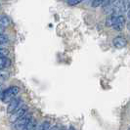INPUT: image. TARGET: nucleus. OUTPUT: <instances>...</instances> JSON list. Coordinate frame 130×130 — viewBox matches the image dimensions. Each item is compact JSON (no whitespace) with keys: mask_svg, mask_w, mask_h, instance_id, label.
<instances>
[{"mask_svg":"<svg viewBox=\"0 0 130 130\" xmlns=\"http://www.w3.org/2000/svg\"><path fill=\"white\" fill-rule=\"evenodd\" d=\"M32 119V115L27 112L25 116L20 117L19 119H17L16 121H14L12 128H13V130H24Z\"/></svg>","mask_w":130,"mask_h":130,"instance_id":"f03ea898","label":"nucleus"},{"mask_svg":"<svg viewBox=\"0 0 130 130\" xmlns=\"http://www.w3.org/2000/svg\"><path fill=\"white\" fill-rule=\"evenodd\" d=\"M106 25H107V26H111V16L109 15V17L107 18V20H106Z\"/></svg>","mask_w":130,"mask_h":130,"instance_id":"dca6fc26","label":"nucleus"},{"mask_svg":"<svg viewBox=\"0 0 130 130\" xmlns=\"http://www.w3.org/2000/svg\"><path fill=\"white\" fill-rule=\"evenodd\" d=\"M49 128H50V122L49 121H44L39 126H37L36 130H49Z\"/></svg>","mask_w":130,"mask_h":130,"instance_id":"9b49d317","label":"nucleus"},{"mask_svg":"<svg viewBox=\"0 0 130 130\" xmlns=\"http://www.w3.org/2000/svg\"><path fill=\"white\" fill-rule=\"evenodd\" d=\"M112 44H113V46H115L117 49H122V48H124V47L126 46L127 41H126V38H125L124 36L118 35V36L113 38Z\"/></svg>","mask_w":130,"mask_h":130,"instance_id":"423d86ee","label":"nucleus"},{"mask_svg":"<svg viewBox=\"0 0 130 130\" xmlns=\"http://www.w3.org/2000/svg\"><path fill=\"white\" fill-rule=\"evenodd\" d=\"M20 91H21L20 87L16 86V85H12V86L8 87L7 89L3 90L1 96H0V100H1L3 103H9V102L12 101L13 99L17 98Z\"/></svg>","mask_w":130,"mask_h":130,"instance_id":"f257e3e1","label":"nucleus"},{"mask_svg":"<svg viewBox=\"0 0 130 130\" xmlns=\"http://www.w3.org/2000/svg\"><path fill=\"white\" fill-rule=\"evenodd\" d=\"M10 23H11V21L10 19L7 17V16H0V26L1 27H5V26H8L10 25Z\"/></svg>","mask_w":130,"mask_h":130,"instance_id":"6e6552de","label":"nucleus"},{"mask_svg":"<svg viewBox=\"0 0 130 130\" xmlns=\"http://www.w3.org/2000/svg\"><path fill=\"white\" fill-rule=\"evenodd\" d=\"M23 105V101L21 98H15L12 101H10L8 103L7 106V112L9 113H13L15 111H17L18 109H20Z\"/></svg>","mask_w":130,"mask_h":130,"instance_id":"20e7f679","label":"nucleus"},{"mask_svg":"<svg viewBox=\"0 0 130 130\" xmlns=\"http://www.w3.org/2000/svg\"><path fill=\"white\" fill-rule=\"evenodd\" d=\"M37 126H38L37 121H36L35 119H32V120H31L29 123L27 124V126H26L24 130H36V129H37Z\"/></svg>","mask_w":130,"mask_h":130,"instance_id":"1a4fd4ad","label":"nucleus"},{"mask_svg":"<svg viewBox=\"0 0 130 130\" xmlns=\"http://www.w3.org/2000/svg\"><path fill=\"white\" fill-rule=\"evenodd\" d=\"M8 41H9V39H8V36L4 35V34H0V45L6 44Z\"/></svg>","mask_w":130,"mask_h":130,"instance_id":"4468645a","label":"nucleus"},{"mask_svg":"<svg viewBox=\"0 0 130 130\" xmlns=\"http://www.w3.org/2000/svg\"><path fill=\"white\" fill-rule=\"evenodd\" d=\"M11 65V60L8 58H1L0 59V71H5L8 67Z\"/></svg>","mask_w":130,"mask_h":130,"instance_id":"0eeeda50","label":"nucleus"},{"mask_svg":"<svg viewBox=\"0 0 130 130\" xmlns=\"http://www.w3.org/2000/svg\"><path fill=\"white\" fill-rule=\"evenodd\" d=\"M3 32H4V28L0 26V34H3Z\"/></svg>","mask_w":130,"mask_h":130,"instance_id":"6ab92c4d","label":"nucleus"},{"mask_svg":"<svg viewBox=\"0 0 130 130\" xmlns=\"http://www.w3.org/2000/svg\"><path fill=\"white\" fill-rule=\"evenodd\" d=\"M9 77V72L7 71H0V85Z\"/></svg>","mask_w":130,"mask_h":130,"instance_id":"9d476101","label":"nucleus"},{"mask_svg":"<svg viewBox=\"0 0 130 130\" xmlns=\"http://www.w3.org/2000/svg\"><path fill=\"white\" fill-rule=\"evenodd\" d=\"M2 92H3V86H2V85H0V96H1Z\"/></svg>","mask_w":130,"mask_h":130,"instance_id":"a211bd4d","label":"nucleus"},{"mask_svg":"<svg viewBox=\"0 0 130 130\" xmlns=\"http://www.w3.org/2000/svg\"><path fill=\"white\" fill-rule=\"evenodd\" d=\"M49 130H59V127L57 125H55V126H53L51 128H49Z\"/></svg>","mask_w":130,"mask_h":130,"instance_id":"f3484780","label":"nucleus"},{"mask_svg":"<svg viewBox=\"0 0 130 130\" xmlns=\"http://www.w3.org/2000/svg\"><path fill=\"white\" fill-rule=\"evenodd\" d=\"M28 112V108L26 106H22L20 109H18L17 111H15L13 113H11V117H10V120L14 122L16 121L17 119H19L20 117H22L23 116H25L26 113Z\"/></svg>","mask_w":130,"mask_h":130,"instance_id":"39448f33","label":"nucleus"},{"mask_svg":"<svg viewBox=\"0 0 130 130\" xmlns=\"http://www.w3.org/2000/svg\"><path fill=\"white\" fill-rule=\"evenodd\" d=\"M82 1H77V0H75V1H73V0H70V1H67V3L70 5V6H76L78 4H80Z\"/></svg>","mask_w":130,"mask_h":130,"instance_id":"2eb2a0df","label":"nucleus"},{"mask_svg":"<svg viewBox=\"0 0 130 130\" xmlns=\"http://www.w3.org/2000/svg\"><path fill=\"white\" fill-rule=\"evenodd\" d=\"M68 130H75V128H74L73 126H70V127L68 128Z\"/></svg>","mask_w":130,"mask_h":130,"instance_id":"aec40b11","label":"nucleus"},{"mask_svg":"<svg viewBox=\"0 0 130 130\" xmlns=\"http://www.w3.org/2000/svg\"><path fill=\"white\" fill-rule=\"evenodd\" d=\"M59 130H66V128H65V127H62V128H60Z\"/></svg>","mask_w":130,"mask_h":130,"instance_id":"412c9836","label":"nucleus"},{"mask_svg":"<svg viewBox=\"0 0 130 130\" xmlns=\"http://www.w3.org/2000/svg\"><path fill=\"white\" fill-rule=\"evenodd\" d=\"M111 16V27L117 30V31H121L125 26L126 24V20L123 15L122 16Z\"/></svg>","mask_w":130,"mask_h":130,"instance_id":"7ed1b4c3","label":"nucleus"},{"mask_svg":"<svg viewBox=\"0 0 130 130\" xmlns=\"http://www.w3.org/2000/svg\"><path fill=\"white\" fill-rule=\"evenodd\" d=\"M9 55V50L6 48H0V59L1 58H7Z\"/></svg>","mask_w":130,"mask_h":130,"instance_id":"f8f14e48","label":"nucleus"},{"mask_svg":"<svg viewBox=\"0 0 130 130\" xmlns=\"http://www.w3.org/2000/svg\"><path fill=\"white\" fill-rule=\"evenodd\" d=\"M103 2H104V1H102V0H94V1L91 2V6L93 7V8L101 7L103 5Z\"/></svg>","mask_w":130,"mask_h":130,"instance_id":"ddd939ff","label":"nucleus"}]
</instances>
